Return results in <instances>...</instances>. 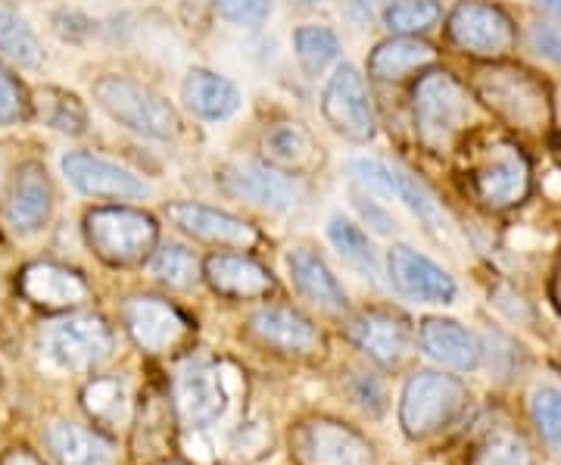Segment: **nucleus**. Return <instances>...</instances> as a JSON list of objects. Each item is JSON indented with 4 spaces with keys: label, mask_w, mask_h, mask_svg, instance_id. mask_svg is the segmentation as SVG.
I'll list each match as a JSON object with an SVG mask.
<instances>
[{
    "label": "nucleus",
    "mask_w": 561,
    "mask_h": 465,
    "mask_svg": "<svg viewBox=\"0 0 561 465\" xmlns=\"http://www.w3.org/2000/svg\"><path fill=\"white\" fill-rule=\"evenodd\" d=\"M471 94L515 132L540 135L552 128V91L549 84L515 63H481V69L471 79Z\"/></svg>",
    "instance_id": "f257e3e1"
},
{
    "label": "nucleus",
    "mask_w": 561,
    "mask_h": 465,
    "mask_svg": "<svg viewBox=\"0 0 561 465\" xmlns=\"http://www.w3.org/2000/svg\"><path fill=\"white\" fill-rule=\"evenodd\" d=\"M474 116V94L449 69H424L412 88L415 138L431 154H446L468 132Z\"/></svg>",
    "instance_id": "f03ea898"
},
{
    "label": "nucleus",
    "mask_w": 561,
    "mask_h": 465,
    "mask_svg": "<svg viewBox=\"0 0 561 465\" xmlns=\"http://www.w3.org/2000/svg\"><path fill=\"white\" fill-rule=\"evenodd\" d=\"M91 94L110 120L119 122L122 128L135 132L140 138L172 141L181 135L179 110L169 103V98H162L157 88L131 76H119V72L101 76L91 84Z\"/></svg>",
    "instance_id": "7ed1b4c3"
},
{
    "label": "nucleus",
    "mask_w": 561,
    "mask_h": 465,
    "mask_svg": "<svg viewBox=\"0 0 561 465\" xmlns=\"http://www.w3.org/2000/svg\"><path fill=\"white\" fill-rule=\"evenodd\" d=\"M471 197L490 213H508L530 197L534 166L527 160L522 144L496 138L483 147L465 172Z\"/></svg>",
    "instance_id": "20e7f679"
},
{
    "label": "nucleus",
    "mask_w": 561,
    "mask_h": 465,
    "mask_svg": "<svg viewBox=\"0 0 561 465\" xmlns=\"http://www.w3.org/2000/svg\"><path fill=\"white\" fill-rule=\"evenodd\" d=\"M446 41L468 60L500 63L518 50V22L496 0H459L446 16Z\"/></svg>",
    "instance_id": "39448f33"
},
{
    "label": "nucleus",
    "mask_w": 561,
    "mask_h": 465,
    "mask_svg": "<svg viewBox=\"0 0 561 465\" xmlns=\"http://www.w3.org/2000/svg\"><path fill=\"white\" fill-rule=\"evenodd\" d=\"M88 247L110 265H138L153 257L160 225L150 213L131 206H98L84 216Z\"/></svg>",
    "instance_id": "423d86ee"
},
{
    "label": "nucleus",
    "mask_w": 561,
    "mask_h": 465,
    "mask_svg": "<svg viewBox=\"0 0 561 465\" xmlns=\"http://www.w3.org/2000/svg\"><path fill=\"white\" fill-rule=\"evenodd\" d=\"M468 390L456 375L437 368L415 372L400 394V426L409 438H431L446 428L461 412Z\"/></svg>",
    "instance_id": "0eeeda50"
},
{
    "label": "nucleus",
    "mask_w": 561,
    "mask_h": 465,
    "mask_svg": "<svg viewBox=\"0 0 561 465\" xmlns=\"http://www.w3.org/2000/svg\"><path fill=\"white\" fill-rule=\"evenodd\" d=\"M350 175H353V182L362 184L365 191L397 197L419 223H424L427 231H437L440 238L449 231V219H446V213H443L437 194L421 182L419 175H412L405 166H400V162L378 160V157H362V160L350 162Z\"/></svg>",
    "instance_id": "6e6552de"
},
{
    "label": "nucleus",
    "mask_w": 561,
    "mask_h": 465,
    "mask_svg": "<svg viewBox=\"0 0 561 465\" xmlns=\"http://www.w3.org/2000/svg\"><path fill=\"white\" fill-rule=\"evenodd\" d=\"M321 116L341 138L353 144H368L378 135V116L368 94L365 76L353 63H341L321 91Z\"/></svg>",
    "instance_id": "1a4fd4ad"
},
{
    "label": "nucleus",
    "mask_w": 561,
    "mask_h": 465,
    "mask_svg": "<svg viewBox=\"0 0 561 465\" xmlns=\"http://www.w3.org/2000/svg\"><path fill=\"white\" fill-rule=\"evenodd\" d=\"M290 456L297 465H375V446L356 428L312 416L290 431Z\"/></svg>",
    "instance_id": "9d476101"
},
{
    "label": "nucleus",
    "mask_w": 561,
    "mask_h": 465,
    "mask_svg": "<svg viewBox=\"0 0 561 465\" xmlns=\"http://www.w3.org/2000/svg\"><path fill=\"white\" fill-rule=\"evenodd\" d=\"M113 328L94 313H79L54 322L44 334V350L66 372H91L113 356Z\"/></svg>",
    "instance_id": "9b49d317"
},
{
    "label": "nucleus",
    "mask_w": 561,
    "mask_h": 465,
    "mask_svg": "<svg viewBox=\"0 0 561 465\" xmlns=\"http://www.w3.org/2000/svg\"><path fill=\"white\" fill-rule=\"evenodd\" d=\"M221 191L268 213H290L302 201L300 182L272 162H231L219 172Z\"/></svg>",
    "instance_id": "f8f14e48"
},
{
    "label": "nucleus",
    "mask_w": 561,
    "mask_h": 465,
    "mask_svg": "<svg viewBox=\"0 0 561 465\" xmlns=\"http://www.w3.org/2000/svg\"><path fill=\"white\" fill-rule=\"evenodd\" d=\"M228 375H221L219 365L191 363L175 378V412L184 428L201 431L219 422L228 409Z\"/></svg>",
    "instance_id": "ddd939ff"
},
{
    "label": "nucleus",
    "mask_w": 561,
    "mask_h": 465,
    "mask_svg": "<svg viewBox=\"0 0 561 465\" xmlns=\"http://www.w3.org/2000/svg\"><path fill=\"white\" fill-rule=\"evenodd\" d=\"M350 338L381 368H400L415 350V328L397 309H365L350 325Z\"/></svg>",
    "instance_id": "4468645a"
},
{
    "label": "nucleus",
    "mask_w": 561,
    "mask_h": 465,
    "mask_svg": "<svg viewBox=\"0 0 561 465\" xmlns=\"http://www.w3.org/2000/svg\"><path fill=\"white\" fill-rule=\"evenodd\" d=\"M62 175L76 184V191L88 197H106V201H144L150 194V184L131 169L119 162L106 160L101 154L72 150L62 157Z\"/></svg>",
    "instance_id": "2eb2a0df"
},
{
    "label": "nucleus",
    "mask_w": 561,
    "mask_h": 465,
    "mask_svg": "<svg viewBox=\"0 0 561 465\" xmlns=\"http://www.w3.org/2000/svg\"><path fill=\"white\" fill-rule=\"evenodd\" d=\"M387 272H390V282L397 284V291H402L405 297H412L419 304L449 306L459 297L456 279L440 263H434L427 253H421L409 243H397L390 250Z\"/></svg>",
    "instance_id": "dca6fc26"
},
{
    "label": "nucleus",
    "mask_w": 561,
    "mask_h": 465,
    "mask_svg": "<svg viewBox=\"0 0 561 465\" xmlns=\"http://www.w3.org/2000/svg\"><path fill=\"white\" fill-rule=\"evenodd\" d=\"M165 216L172 219V225L179 231L191 235L194 241L234 247V250H250L253 243L260 241V231L247 219L231 216V213L216 209V206H206V203L175 201L165 206Z\"/></svg>",
    "instance_id": "f3484780"
},
{
    "label": "nucleus",
    "mask_w": 561,
    "mask_h": 465,
    "mask_svg": "<svg viewBox=\"0 0 561 465\" xmlns=\"http://www.w3.org/2000/svg\"><path fill=\"white\" fill-rule=\"evenodd\" d=\"M122 322L131 334V341L147 353H165L169 347L179 344L191 328L175 306L150 294L128 297L122 304Z\"/></svg>",
    "instance_id": "a211bd4d"
},
{
    "label": "nucleus",
    "mask_w": 561,
    "mask_h": 465,
    "mask_svg": "<svg viewBox=\"0 0 561 465\" xmlns=\"http://www.w3.org/2000/svg\"><path fill=\"white\" fill-rule=\"evenodd\" d=\"M54 213V184L41 162L28 160L16 169V179L7 201V225L16 235H35Z\"/></svg>",
    "instance_id": "6ab92c4d"
},
{
    "label": "nucleus",
    "mask_w": 561,
    "mask_h": 465,
    "mask_svg": "<svg viewBox=\"0 0 561 465\" xmlns=\"http://www.w3.org/2000/svg\"><path fill=\"white\" fill-rule=\"evenodd\" d=\"M203 282L209 284L221 297L231 300H256L272 294L275 279L253 257L243 253H213L203 263Z\"/></svg>",
    "instance_id": "aec40b11"
},
{
    "label": "nucleus",
    "mask_w": 561,
    "mask_h": 465,
    "mask_svg": "<svg viewBox=\"0 0 561 465\" xmlns=\"http://www.w3.org/2000/svg\"><path fill=\"white\" fill-rule=\"evenodd\" d=\"M419 341L421 350L434 363L456 368V372H474L483 360V344L478 341V334L468 325L456 322V319H443V316L424 319Z\"/></svg>",
    "instance_id": "412c9836"
},
{
    "label": "nucleus",
    "mask_w": 561,
    "mask_h": 465,
    "mask_svg": "<svg viewBox=\"0 0 561 465\" xmlns=\"http://www.w3.org/2000/svg\"><path fill=\"white\" fill-rule=\"evenodd\" d=\"M250 331L265 347H275L280 353H316L321 350V334L316 325L290 306H260L250 316Z\"/></svg>",
    "instance_id": "4be33fe9"
},
{
    "label": "nucleus",
    "mask_w": 561,
    "mask_h": 465,
    "mask_svg": "<svg viewBox=\"0 0 561 465\" xmlns=\"http://www.w3.org/2000/svg\"><path fill=\"white\" fill-rule=\"evenodd\" d=\"M20 291L28 304L60 313L88 300V282L60 263H32L20 275Z\"/></svg>",
    "instance_id": "5701e85b"
},
{
    "label": "nucleus",
    "mask_w": 561,
    "mask_h": 465,
    "mask_svg": "<svg viewBox=\"0 0 561 465\" xmlns=\"http://www.w3.org/2000/svg\"><path fill=\"white\" fill-rule=\"evenodd\" d=\"M437 50L434 44L424 38H405V35H390L381 44H375V50L368 54V79L383 81V84H397V81L421 76L424 69L437 66Z\"/></svg>",
    "instance_id": "b1692460"
},
{
    "label": "nucleus",
    "mask_w": 561,
    "mask_h": 465,
    "mask_svg": "<svg viewBox=\"0 0 561 465\" xmlns=\"http://www.w3.org/2000/svg\"><path fill=\"white\" fill-rule=\"evenodd\" d=\"M287 272L290 282L300 291L302 300L319 306L324 313H343L350 306V297L337 282V275L331 272V265L324 263V257L316 253L312 247H297L287 257Z\"/></svg>",
    "instance_id": "393cba45"
},
{
    "label": "nucleus",
    "mask_w": 561,
    "mask_h": 465,
    "mask_svg": "<svg viewBox=\"0 0 561 465\" xmlns=\"http://www.w3.org/2000/svg\"><path fill=\"white\" fill-rule=\"evenodd\" d=\"M181 101L203 122H225L241 110V88L213 69H191L181 81Z\"/></svg>",
    "instance_id": "a878e982"
},
{
    "label": "nucleus",
    "mask_w": 561,
    "mask_h": 465,
    "mask_svg": "<svg viewBox=\"0 0 561 465\" xmlns=\"http://www.w3.org/2000/svg\"><path fill=\"white\" fill-rule=\"evenodd\" d=\"M50 456L60 465H116V446L101 431L76 426V422H54L44 434Z\"/></svg>",
    "instance_id": "bb28decb"
},
{
    "label": "nucleus",
    "mask_w": 561,
    "mask_h": 465,
    "mask_svg": "<svg viewBox=\"0 0 561 465\" xmlns=\"http://www.w3.org/2000/svg\"><path fill=\"white\" fill-rule=\"evenodd\" d=\"M328 241L331 247L337 250V257H341L343 263L350 265V269H356L365 282L383 284V263H381V253H378V247L371 243V238L365 235V228L359 223H353L350 216H343V213H334L331 219H328Z\"/></svg>",
    "instance_id": "cd10ccee"
},
{
    "label": "nucleus",
    "mask_w": 561,
    "mask_h": 465,
    "mask_svg": "<svg viewBox=\"0 0 561 465\" xmlns=\"http://www.w3.org/2000/svg\"><path fill=\"white\" fill-rule=\"evenodd\" d=\"M262 157L284 172H302L316 162L319 147L300 122H275L262 135Z\"/></svg>",
    "instance_id": "c85d7f7f"
},
{
    "label": "nucleus",
    "mask_w": 561,
    "mask_h": 465,
    "mask_svg": "<svg viewBox=\"0 0 561 465\" xmlns=\"http://www.w3.org/2000/svg\"><path fill=\"white\" fill-rule=\"evenodd\" d=\"M294 54L300 60L302 72L309 79H319L324 76V69H331L334 63L341 60L343 44L341 35L331 29V25H321V22H306L294 32Z\"/></svg>",
    "instance_id": "c756f323"
},
{
    "label": "nucleus",
    "mask_w": 561,
    "mask_h": 465,
    "mask_svg": "<svg viewBox=\"0 0 561 465\" xmlns=\"http://www.w3.org/2000/svg\"><path fill=\"white\" fill-rule=\"evenodd\" d=\"M381 22L390 35L421 38L443 20L440 0H390L381 7Z\"/></svg>",
    "instance_id": "7c9ffc66"
},
{
    "label": "nucleus",
    "mask_w": 561,
    "mask_h": 465,
    "mask_svg": "<svg viewBox=\"0 0 561 465\" xmlns=\"http://www.w3.org/2000/svg\"><path fill=\"white\" fill-rule=\"evenodd\" d=\"M0 50L10 60H16L20 66H28V69H35V66L44 63V47H41L35 29L7 0H0Z\"/></svg>",
    "instance_id": "2f4dec72"
},
{
    "label": "nucleus",
    "mask_w": 561,
    "mask_h": 465,
    "mask_svg": "<svg viewBox=\"0 0 561 465\" xmlns=\"http://www.w3.org/2000/svg\"><path fill=\"white\" fill-rule=\"evenodd\" d=\"M150 269L172 291H191L203 282V263L194 257V250H187L181 243H165L160 250H153Z\"/></svg>",
    "instance_id": "473e14b6"
},
{
    "label": "nucleus",
    "mask_w": 561,
    "mask_h": 465,
    "mask_svg": "<svg viewBox=\"0 0 561 465\" xmlns=\"http://www.w3.org/2000/svg\"><path fill=\"white\" fill-rule=\"evenodd\" d=\"M81 404L88 409V416L101 426L119 428L128 422V390L116 378H94L91 385L84 387Z\"/></svg>",
    "instance_id": "72a5a7b5"
},
{
    "label": "nucleus",
    "mask_w": 561,
    "mask_h": 465,
    "mask_svg": "<svg viewBox=\"0 0 561 465\" xmlns=\"http://www.w3.org/2000/svg\"><path fill=\"white\" fill-rule=\"evenodd\" d=\"M38 110L44 122L54 128V132H62V135H72L79 138L88 132V110L84 103L69 94V91H60V88H44L41 91Z\"/></svg>",
    "instance_id": "f704fd0d"
},
{
    "label": "nucleus",
    "mask_w": 561,
    "mask_h": 465,
    "mask_svg": "<svg viewBox=\"0 0 561 465\" xmlns=\"http://www.w3.org/2000/svg\"><path fill=\"white\" fill-rule=\"evenodd\" d=\"M530 419L549 450H561V387L537 385L530 390Z\"/></svg>",
    "instance_id": "c9c22d12"
},
{
    "label": "nucleus",
    "mask_w": 561,
    "mask_h": 465,
    "mask_svg": "<svg viewBox=\"0 0 561 465\" xmlns=\"http://www.w3.org/2000/svg\"><path fill=\"white\" fill-rule=\"evenodd\" d=\"M471 465H534V460H530L524 438L512 434V431H496L474 450Z\"/></svg>",
    "instance_id": "e433bc0d"
},
{
    "label": "nucleus",
    "mask_w": 561,
    "mask_h": 465,
    "mask_svg": "<svg viewBox=\"0 0 561 465\" xmlns=\"http://www.w3.org/2000/svg\"><path fill=\"white\" fill-rule=\"evenodd\" d=\"M28 116H32V101H28L25 84L0 60V128L20 125Z\"/></svg>",
    "instance_id": "4c0bfd02"
},
{
    "label": "nucleus",
    "mask_w": 561,
    "mask_h": 465,
    "mask_svg": "<svg viewBox=\"0 0 561 465\" xmlns=\"http://www.w3.org/2000/svg\"><path fill=\"white\" fill-rule=\"evenodd\" d=\"M346 394H350V404L359 406L368 419H381L387 412V390H383L381 378L371 372H350Z\"/></svg>",
    "instance_id": "58836bf2"
},
{
    "label": "nucleus",
    "mask_w": 561,
    "mask_h": 465,
    "mask_svg": "<svg viewBox=\"0 0 561 465\" xmlns=\"http://www.w3.org/2000/svg\"><path fill=\"white\" fill-rule=\"evenodd\" d=\"M216 16L238 29H260L272 16V0H209Z\"/></svg>",
    "instance_id": "ea45409f"
},
{
    "label": "nucleus",
    "mask_w": 561,
    "mask_h": 465,
    "mask_svg": "<svg viewBox=\"0 0 561 465\" xmlns=\"http://www.w3.org/2000/svg\"><path fill=\"white\" fill-rule=\"evenodd\" d=\"M524 44L534 57H540L549 66L561 69V22L556 20H537L527 25Z\"/></svg>",
    "instance_id": "a19ab883"
},
{
    "label": "nucleus",
    "mask_w": 561,
    "mask_h": 465,
    "mask_svg": "<svg viewBox=\"0 0 561 465\" xmlns=\"http://www.w3.org/2000/svg\"><path fill=\"white\" fill-rule=\"evenodd\" d=\"M268 446H272V434H268V426L260 422V419L238 426L234 438H231V450H234V456H241V460H256V456H262Z\"/></svg>",
    "instance_id": "79ce46f5"
},
{
    "label": "nucleus",
    "mask_w": 561,
    "mask_h": 465,
    "mask_svg": "<svg viewBox=\"0 0 561 465\" xmlns=\"http://www.w3.org/2000/svg\"><path fill=\"white\" fill-rule=\"evenodd\" d=\"M353 201H356V206H359L362 219L371 225L375 231H381V235H393V231H397V219H393V213H390V209H383L381 201L368 197V191H365V188L353 194Z\"/></svg>",
    "instance_id": "37998d69"
},
{
    "label": "nucleus",
    "mask_w": 561,
    "mask_h": 465,
    "mask_svg": "<svg viewBox=\"0 0 561 465\" xmlns=\"http://www.w3.org/2000/svg\"><path fill=\"white\" fill-rule=\"evenodd\" d=\"M383 3H390V0H350V10H353V16L359 22H368L371 16L381 13Z\"/></svg>",
    "instance_id": "c03bdc74"
},
{
    "label": "nucleus",
    "mask_w": 561,
    "mask_h": 465,
    "mask_svg": "<svg viewBox=\"0 0 561 465\" xmlns=\"http://www.w3.org/2000/svg\"><path fill=\"white\" fill-rule=\"evenodd\" d=\"M0 465H41V460L38 456H32L28 450H13V453L3 456V463Z\"/></svg>",
    "instance_id": "a18cd8bd"
},
{
    "label": "nucleus",
    "mask_w": 561,
    "mask_h": 465,
    "mask_svg": "<svg viewBox=\"0 0 561 465\" xmlns=\"http://www.w3.org/2000/svg\"><path fill=\"white\" fill-rule=\"evenodd\" d=\"M537 10H540L542 16H549V20L561 22V0H530Z\"/></svg>",
    "instance_id": "49530a36"
},
{
    "label": "nucleus",
    "mask_w": 561,
    "mask_h": 465,
    "mask_svg": "<svg viewBox=\"0 0 561 465\" xmlns=\"http://www.w3.org/2000/svg\"><path fill=\"white\" fill-rule=\"evenodd\" d=\"M552 291H556V304L561 306V263L559 269H556V287H552Z\"/></svg>",
    "instance_id": "de8ad7c7"
},
{
    "label": "nucleus",
    "mask_w": 561,
    "mask_h": 465,
    "mask_svg": "<svg viewBox=\"0 0 561 465\" xmlns=\"http://www.w3.org/2000/svg\"><path fill=\"white\" fill-rule=\"evenodd\" d=\"M552 154L559 157V166H561V135H556V138H552Z\"/></svg>",
    "instance_id": "09e8293b"
},
{
    "label": "nucleus",
    "mask_w": 561,
    "mask_h": 465,
    "mask_svg": "<svg viewBox=\"0 0 561 465\" xmlns=\"http://www.w3.org/2000/svg\"><path fill=\"white\" fill-rule=\"evenodd\" d=\"M290 3H300V7H306V3H319V0H290Z\"/></svg>",
    "instance_id": "8fccbe9b"
},
{
    "label": "nucleus",
    "mask_w": 561,
    "mask_h": 465,
    "mask_svg": "<svg viewBox=\"0 0 561 465\" xmlns=\"http://www.w3.org/2000/svg\"><path fill=\"white\" fill-rule=\"evenodd\" d=\"M0 175H3V157H0Z\"/></svg>",
    "instance_id": "3c124183"
},
{
    "label": "nucleus",
    "mask_w": 561,
    "mask_h": 465,
    "mask_svg": "<svg viewBox=\"0 0 561 465\" xmlns=\"http://www.w3.org/2000/svg\"><path fill=\"white\" fill-rule=\"evenodd\" d=\"M162 465H181V463H162Z\"/></svg>",
    "instance_id": "603ef678"
}]
</instances>
